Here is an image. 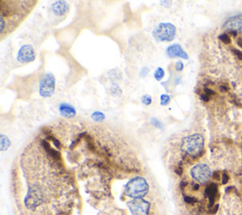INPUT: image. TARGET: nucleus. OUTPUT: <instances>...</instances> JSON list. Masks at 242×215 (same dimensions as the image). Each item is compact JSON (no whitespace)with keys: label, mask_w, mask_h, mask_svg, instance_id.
Instances as JSON below:
<instances>
[{"label":"nucleus","mask_w":242,"mask_h":215,"mask_svg":"<svg viewBox=\"0 0 242 215\" xmlns=\"http://www.w3.org/2000/svg\"><path fill=\"white\" fill-rule=\"evenodd\" d=\"M10 146V140H9V137L6 136L4 134L0 135V148H1V151L7 150Z\"/></svg>","instance_id":"ddd939ff"},{"label":"nucleus","mask_w":242,"mask_h":215,"mask_svg":"<svg viewBox=\"0 0 242 215\" xmlns=\"http://www.w3.org/2000/svg\"><path fill=\"white\" fill-rule=\"evenodd\" d=\"M149 73V68L148 67H142L141 71H140V77L145 78Z\"/></svg>","instance_id":"4be33fe9"},{"label":"nucleus","mask_w":242,"mask_h":215,"mask_svg":"<svg viewBox=\"0 0 242 215\" xmlns=\"http://www.w3.org/2000/svg\"><path fill=\"white\" fill-rule=\"evenodd\" d=\"M111 93H112V95H113V96H119V95L122 93V90H121L120 86H119L117 83H113L112 84V86H111Z\"/></svg>","instance_id":"dca6fc26"},{"label":"nucleus","mask_w":242,"mask_h":215,"mask_svg":"<svg viewBox=\"0 0 242 215\" xmlns=\"http://www.w3.org/2000/svg\"><path fill=\"white\" fill-rule=\"evenodd\" d=\"M128 208L132 215H149L150 203L142 198L133 199L128 202Z\"/></svg>","instance_id":"423d86ee"},{"label":"nucleus","mask_w":242,"mask_h":215,"mask_svg":"<svg viewBox=\"0 0 242 215\" xmlns=\"http://www.w3.org/2000/svg\"><path fill=\"white\" fill-rule=\"evenodd\" d=\"M165 54L169 58H182L184 60L188 59V54L182 47L180 44H172L165 49Z\"/></svg>","instance_id":"1a4fd4ad"},{"label":"nucleus","mask_w":242,"mask_h":215,"mask_svg":"<svg viewBox=\"0 0 242 215\" xmlns=\"http://www.w3.org/2000/svg\"><path fill=\"white\" fill-rule=\"evenodd\" d=\"M150 124L152 126H154V127L157 128V129H160V130L164 129V124L156 118H151L150 119Z\"/></svg>","instance_id":"a211bd4d"},{"label":"nucleus","mask_w":242,"mask_h":215,"mask_svg":"<svg viewBox=\"0 0 242 215\" xmlns=\"http://www.w3.org/2000/svg\"><path fill=\"white\" fill-rule=\"evenodd\" d=\"M200 98L203 100V102H209V100H210V97L207 96L206 94H200Z\"/></svg>","instance_id":"bb28decb"},{"label":"nucleus","mask_w":242,"mask_h":215,"mask_svg":"<svg viewBox=\"0 0 242 215\" xmlns=\"http://www.w3.org/2000/svg\"><path fill=\"white\" fill-rule=\"evenodd\" d=\"M35 58H36V53L34 47L30 44L23 45L19 48L16 56L17 61L21 63V64H29V63L33 62Z\"/></svg>","instance_id":"0eeeda50"},{"label":"nucleus","mask_w":242,"mask_h":215,"mask_svg":"<svg viewBox=\"0 0 242 215\" xmlns=\"http://www.w3.org/2000/svg\"><path fill=\"white\" fill-rule=\"evenodd\" d=\"M184 63H183L182 61L176 62V64H175V70H176V71L181 72V71L184 70Z\"/></svg>","instance_id":"412c9836"},{"label":"nucleus","mask_w":242,"mask_h":215,"mask_svg":"<svg viewBox=\"0 0 242 215\" xmlns=\"http://www.w3.org/2000/svg\"><path fill=\"white\" fill-rule=\"evenodd\" d=\"M232 50H233V52H234L240 60H242V51H240V50H237V49H236V48H233Z\"/></svg>","instance_id":"393cba45"},{"label":"nucleus","mask_w":242,"mask_h":215,"mask_svg":"<svg viewBox=\"0 0 242 215\" xmlns=\"http://www.w3.org/2000/svg\"><path fill=\"white\" fill-rule=\"evenodd\" d=\"M176 27L171 23H160L152 30V36L158 42H171L176 37Z\"/></svg>","instance_id":"7ed1b4c3"},{"label":"nucleus","mask_w":242,"mask_h":215,"mask_svg":"<svg viewBox=\"0 0 242 215\" xmlns=\"http://www.w3.org/2000/svg\"><path fill=\"white\" fill-rule=\"evenodd\" d=\"M223 29L234 36H236L238 32L242 31V14H237L229 18L223 24Z\"/></svg>","instance_id":"6e6552de"},{"label":"nucleus","mask_w":242,"mask_h":215,"mask_svg":"<svg viewBox=\"0 0 242 215\" xmlns=\"http://www.w3.org/2000/svg\"><path fill=\"white\" fill-rule=\"evenodd\" d=\"M203 92H204V94H206L207 96H212V95H216V92L214 90H212L211 88H208V87H204L203 88Z\"/></svg>","instance_id":"b1692460"},{"label":"nucleus","mask_w":242,"mask_h":215,"mask_svg":"<svg viewBox=\"0 0 242 215\" xmlns=\"http://www.w3.org/2000/svg\"><path fill=\"white\" fill-rule=\"evenodd\" d=\"M170 96L168 95V94H162L160 96V104L162 106H165V105H168L169 103H170Z\"/></svg>","instance_id":"f3484780"},{"label":"nucleus","mask_w":242,"mask_h":215,"mask_svg":"<svg viewBox=\"0 0 242 215\" xmlns=\"http://www.w3.org/2000/svg\"><path fill=\"white\" fill-rule=\"evenodd\" d=\"M153 75H154L155 80L159 82V81H161V80L165 77V70L163 69V67H157V68L155 69Z\"/></svg>","instance_id":"2eb2a0df"},{"label":"nucleus","mask_w":242,"mask_h":215,"mask_svg":"<svg viewBox=\"0 0 242 215\" xmlns=\"http://www.w3.org/2000/svg\"><path fill=\"white\" fill-rule=\"evenodd\" d=\"M220 89L221 92L225 93V92H228V91H229V87H228L227 84H221V85L220 86Z\"/></svg>","instance_id":"a878e982"},{"label":"nucleus","mask_w":242,"mask_h":215,"mask_svg":"<svg viewBox=\"0 0 242 215\" xmlns=\"http://www.w3.org/2000/svg\"><path fill=\"white\" fill-rule=\"evenodd\" d=\"M181 80H182V79H181L180 77H177V78H176V82H175V84H176V85H178V84H180V83H182V81H181Z\"/></svg>","instance_id":"7c9ffc66"},{"label":"nucleus","mask_w":242,"mask_h":215,"mask_svg":"<svg viewBox=\"0 0 242 215\" xmlns=\"http://www.w3.org/2000/svg\"><path fill=\"white\" fill-rule=\"evenodd\" d=\"M219 39H220L221 42H223L224 44H230V43H231V38H230V36H229L227 33H222V34H220V35L219 36Z\"/></svg>","instance_id":"aec40b11"},{"label":"nucleus","mask_w":242,"mask_h":215,"mask_svg":"<svg viewBox=\"0 0 242 215\" xmlns=\"http://www.w3.org/2000/svg\"><path fill=\"white\" fill-rule=\"evenodd\" d=\"M91 119L97 122H102L105 120V115L101 111H94L91 115Z\"/></svg>","instance_id":"4468645a"},{"label":"nucleus","mask_w":242,"mask_h":215,"mask_svg":"<svg viewBox=\"0 0 242 215\" xmlns=\"http://www.w3.org/2000/svg\"><path fill=\"white\" fill-rule=\"evenodd\" d=\"M56 80L52 73H45L39 81V95L43 98H50L55 92Z\"/></svg>","instance_id":"20e7f679"},{"label":"nucleus","mask_w":242,"mask_h":215,"mask_svg":"<svg viewBox=\"0 0 242 215\" xmlns=\"http://www.w3.org/2000/svg\"><path fill=\"white\" fill-rule=\"evenodd\" d=\"M149 191V183L144 177H141V176H136V177L131 179L125 186L126 195L133 199L142 198L143 196L148 194Z\"/></svg>","instance_id":"f03ea898"},{"label":"nucleus","mask_w":242,"mask_h":215,"mask_svg":"<svg viewBox=\"0 0 242 215\" xmlns=\"http://www.w3.org/2000/svg\"><path fill=\"white\" fill-rule=\"evenodd\" d=\"M59 112L60 114L65 118H67V119H72L76 116V109L75 107L70 104V103H60L59 105Z\"/></svg>","instance_id":"f8f14e48"},{"label":"nucleus","mask_w":242,"mask_h":215,"mask_svg":"<svg viewBox=\"0 0 242 215\" xmlns=\"http://www.w3.org/2000/svg\"><path fill=\"white\" fill-rule=\"evenodd\" d=\"M213 178L216 179V180H220V172H215L213 173Z\"/></svg>","instance_id":"cd10ccee"},{"label":"nucleus","mask_w":242,"mask_h":215,"mask_svg":"<svg viewBox=\"0 0 242 215\" xmlns=\"http://www.w3.org/2000/svg\"><path fill=\"white\" fill-rule=\"evenodd\" d=\"M230 177H229V175L226 172H223L222 174H221V181H222V184H227Z\"/></svg>","instance_id":"5701e85b"},{"label":"nucleus","mask_w":242,"mask_h":215,"mask_svg":"<svg viewBox=\"0 0 242 215\" xmlns=\"http://www.w3.org/2000/svg\"><path fill=\"white\" fill-rule=\"evenodd\" d=\"M190 174L192 178L200 184H205L210 179L212 172L208 165L203 163H200L195 165L190 171Z\"/></svg>","instance_id":"39448f33"},{"label":"nucleus","mask_w":242,"mask_h":215,"mask_svg":"<svg viewBox=\"0 0 242 215\" xmlns=\"http://www.w3.org/2000/svg\"><path fill=\"white\" fill-rule=\"evenodd\" d=\"M141 103H142L144 105L149 106V105H150L151 103H152V98L150 97V95L145 94V95H143V96L141 97Z\"/></svg>","instance_id":"6ab92c4d"},{"label":"nucleus","mask_w":242,"mask_h":215,"mask_svg":"<svg viewBox=\"0 0 242 215\" xmlns=\"http://www.w3.org/2000/svg\"><path fill=\"white\" fill-rule=\"evenodd\" d=\"M204 148V138L200 134H193L183 138L181 150L191 157L200 156Z\"/></svg>","instance_id":"f257e3e1"},{"label":"nucleus","mask_w":242,"mask_h":215,"mask_svg":"<svg viewBox=\"0 0 242 215\" xmlns=\"http://www.w3.org/2000/svg\"><path fill=\"white\" fill-rule=\"evenodd\" d=\"M160 4H165L164 7H168V8H169L170 5H169V4H172V2H171V1H160Z\"/></svg>","instance_id":"c85d7f7f"},{"label":"nucleus","mask_w":242,"mask_h":215,"mask_svg":"<svg viewBox=\"0 0 242 215\" xmlns=\"http://www.w3.org/2000/svg\"><path fill=\"white\" fill-rule=\"evenodd\" d=\"M51 9H52V11L55 15L63 16L68 12L69 5L65 1H55L51 5Z\"/></svg>","instance_id":"9b49d317"},{"label":"nucleus","mask_w":242,"mask_h":215,"mask_svg":"<svg viewBox=\"0 0 242 215\" xmlns=\"http://www.w3.org/2000/svg\"><path fill=\"white\" fill-rule=\"evenodd\" d=\"M236 44L238 45V47H240L242 48V36L238 37L237 40H236Z\"/></svg>","instance_id":"c756f323"},{"label":"nucleus","mask_w":242,"mask_h":215,"mask_svg":"<svg viewBox=\"0 0 242 215\" xmlns=\"http://www.w3.org/2000/svg\"><path fill=\"white\" fill-rule=\"evenodd\" d=\"M216 195H218V185L216 183H210L205 188V191H204V196L207 197L209 201V205H208L209 210L214 207Z\"/></svg>","instance_id":"9d476101"}]
</instances>
